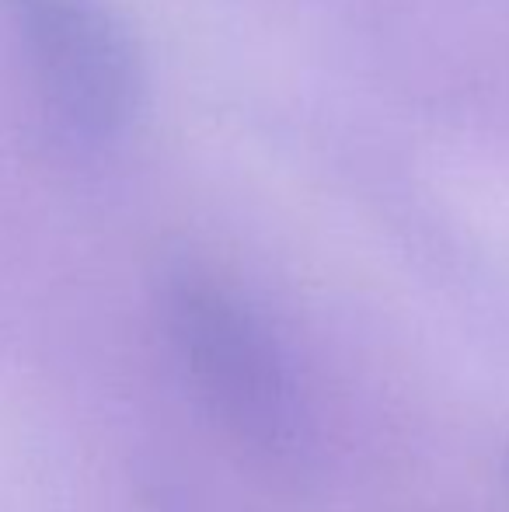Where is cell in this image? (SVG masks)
Instances as JSON below:
<instances>
[{
  "label": "cell",
  "mask_w": 509,
  "mask_h": 512,
  "mask_svg": "<svg viewBox=\"0 0 509 512\" xmlns=\"http://www.w3.org/2000/svg\"><path fill=\"white\" fill-rule=\"evenodd\" d=\"M168 328L185 373L227 429L269 450L297 436L293 370L248 300L206 276H178L168 290Z\"/></svg>",
  "instance_id": "cell-1"
},
{
  "label": "cell",
  "mask_w": 509,
  "mask_h": 512,
  "mask_svg": "<svg viewBox=\"0 0 509 512\" xmlns=\"http://www.w3.org/2000/svg\"><path fill=\"white\" fill-rule=\"evenodd\" d=\"M49 115L77 140H112L140 102V60L102 0H0Z\"/></svg>",
  "instance_id": "cell-2"
}]
</instances>
